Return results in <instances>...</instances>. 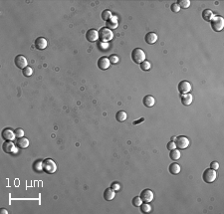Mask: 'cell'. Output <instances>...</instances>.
<instances>
[{"instance_id": "obj_4", "label": "cell", "mask_w": 224, "mask_h": 214, "mask_svg": "<svg viewBox=\"0 0 224 214\" xmlns=\"http://www.w3.org/2000/svg\"><path fill=\"white\" fill-rule=\"evenodd\" d=\"M210 23H211V28H212L213 31H215V32L221 31L224 27V19H223V17H221V16H214V17L211 19Z\"/></svg>"}, {"instance_id": "obj_33", "label": "cell", "mask_w": 224, "mask_h": 214, "mask_svg": "<svg viewBox=\"0 0 224 214\" xmlns=\"http://www.w3.org/2000/svg\"><path fill=\"white\" fill-rule=\"evenodd\" d=\"M170 10L172 12H174V13H177V12L180 11V7H179L178 4H177V2H174V3L171 4V5H170Z\"/></svg>"}, {"instance_id": "obj_7", "label": "cell", "mask_w": 224, "mask_h": 214, "mask_svg": "<svg viewBox=\"0 0 224 214\" xmlns=\"http://www.w3.org/2000/svg\"><path fill=\"white\" fill-rule=\"evenodd\" d=\"M14 63H15V66L17 67V68L23 70V69H25L27 67L28 61H27V59L25 58L23 55H18V56L15 57Z\"/></svg>"}, {"instance_id": "obj_22", "label": "cell", "mask_w": 224, "mask_h": 214, "mask_svg": "<svg viewBox=\"0 0 224 214\" xmlns=\"http://www.w3.org/2000/svg\"><path fill=\"white\" fill-rule=\"evenodd\" d=\"M180 166L177 164V163H171V164L168 166V171L171 173V174H178L180 172Z\"/></svg>"}, {"instance_id": "obj_35", "label": "cell", "mask_w": 224, "mask_h": 214, "mask_svg": "<svg viewBox=\"0 0 224 214\" xmlns=\"http://www.w3.org/2000/svg\"><path fill=\"white\" fill-rule=\"evenodd\" d=\"M210 167L212 169H214V170H217L218 168H219V163L217 162V161H213V162H211L210 163Z\"/></svg>"}, {"instance_id": "obj_13", "label": "cell", "mask_w": 224, "mask_h": 214, "mask_svg": "<svg viewBox=\"0 0 224 214\" xmlns=\"http://www.w3.org/2000/svg\"><path fill=\"white\" fill-rule=\"evenodd\" d=\"M47 40H46L44 37H38L35 40V47L38 50H44L47 47Z\"/></svg>"}, {"instance_id": "obj_15", "label": "cell", "mask_w": 224, "mask_h": 214, "mask_svg": "<svg viewBox=\"0 0 224 214\" xmlns=\"http://www.w3.org/2000/svg\"><path fill=\"white\" fill-rule=\"evenodd\" d=\"M145 40H146V42L147 44L153 45V44L155 43L156 41H158V35H156L154 32H150V33H147V34L146 35Z\"/></svg>"}, {"instance_id": "obj_11", "label": "cell", "mask_w": 224, "mask_h": 214, "mask_svg": "<svg viewBox=\"0 0 224 214\" xmlns=\"http://www.w3.org/2000/svg\"><path fill=\"white\" fill-rule=\"evenodd\" d=\"M1 136H2V138H3V140H5V141H13L14 138L16 137L14 131H12V129H9V128L4 129L3 131H2Z\"/></svg>"}, {"instance_id": "obj_20", "label": "cell", "mask_w": 224, "mask_h": 214, "mask_svg": "<svg viewBox=\"0 0 224 214\" xmlns=\"http://www.w3.org/2000/svg\"><path fill=\"white\" fill-rule=\"evenodd\" d=\"M192 100H193L192 95H190L188 93L181 95V103H182V105H184V106H189V105L192 103Z\"/></svg>"}, {"instance_id": "obj_9", "label": "cell", "mask_w": 224, "mask_h": 214, "mask_svg": "<svg viewBox=\"0 0 224 214\" xmlns=\"http://www.w3.org/2000/svg\"><path fill=\"white\" fill-rule=\"evenodd\" d=\"M178 91L181 95L187 94L191 91V84L187 81H181L178 84Z\"/></svg>"}, {"instance_id": "obj_10", "label": "cell", "mask_w": 224, "mask_h": 214, "mask_svg": "<svg viewBox=\"0 0 224 214\" xmlns=\"http://www.w3.org/2000/svg\"><path fill=\"white\" fill-rule=\"evenodd\" d=\"M86 39L89 42L94 43V42H96L99 39V31L95 30V29H90V30H88L86 33Z\"/></svg>"}, {"instance_id": "obj_37", "label": "cell", "mask_w": 224, "mask_h": 214, "mask_svg": "<svg viewBox=\"0 0 224 214\" xmlns=\"http://www.w3.org/2000/svg\"><path fill=\"white\" fill-rule=\"evenodd\" d=\"M112 189H114V190H115V191H117V190H120V184L119 183H117V182H115V183H113L112 184Z\"/></svg>"}, {"instance_id": "obj_39", "label": "cell", "mask_w": 224, "mask_h": 214, "mask_svg": "<svg viewBox=\"0 0 224 214\" xmlns=\"http://www.w3.org/2000/svg\"><path fill=\"white\" fill-rule=\"evenodd\" d=\"M175 140H176V137H171V141H174Z\"/></svg>"}, {"instance_id": "obj_14", "label": "cell", "mask_w": 224, "mask_h": 214, "mask_svg": "<svg viewBox=\"0 0 224 214\" xmlns=\"http://www.w3.org/2000/svg\"><path fill=\"white\" fill-rule=\"evenodd\" d=\"M14 144L11 141H5V142L2 145V149L6 153H12L14 152Z\"/></svg>"}, {"instance_id": "obj_38", "label": "cell", "mask_w": 224, "mask_h": 214, "mask_svg": "<svg viewBox=\"0 0 224 214\" xmlns=\"http://www.w3.org/2000/svg\"><path fill=\"white\" fill-rule=\"evenodd\" d=\"M0 213H2V214H8V211L6 210L5 208H1V210H0Z\"/></svg>"}, {"instance_id": "obj_17", "label": "cell", "mask_w": 224, "mask_h": 214, "mask_svg": "<svg viewBox=\"0 0 224 214\" xmlns=\"http://www.w3.org/2000/svg\"><path fill=\"white\" fill-rule=\"evenodd\" d=\"M119 26V22H118V18L116 16H113V17L107 21V28L114 30V29H117Z\"/></svg>"}, {"instance_id": "obj_32", "label": "cell", "mask_w": 224, "mask_h": 214, "mask_svg": "<svg viewBox=\"0 0 224 214\" xmlns=\"http://www.w3.org/2000/svg\"><path fill=\"white\" fill-rule=\"evenodd\" d=\"M109 60H110V62H111V64L115 65V64H118V63H119L120 58H119V56H117V55H115V54H113V55L110 56Z\"/></svg>"}, {"instance_id": "obj_21", "label": "cell", "mask_w": 224, "mask_h": 214, "mask_svg": "<svg viewBox=\"0 0 224 214\" xmlns=\"http://www.w3.org/2000/svg\"><path fill=\"white\" fill-rule=\"evenodd\" d=\"M213 17H214L213 12L209 9H205V10H203V12H202V18H203V20L207 21V22H210L211 19Z\"/></svg>"}, {"instance_id": "obj_24", "label": "cell", "mask_w": 224, "mask_h": 214, "mask_svg": "<svg viewBox=\"0 0 224 214\" xmlns=\"http://www.w3.org/2000/svg\"><path fill=\"white\" fill-rule=\"evenodd\" d=\"M180 152L178 149H172V150H170V157L172 159V160H177V159H179L180 158Z\"/></svg>"}, {"instance_id": "obj_30", "label": "cell", "mask_w": 224, "mask_h": 214, "mask_svg": "<svg viewBox=\"0 0 224 214\" xmlns=\"http://www.w3.org/2000/svg\"><path fill=\"white\" fill-rule=\"evenodd\" d=\"M22 73H23V75L25 77H30V76H32V74H33V69L31 68V67L27 66L26 68L22 70Z\"/></svg>"}, {"instance_id": "obj_2", "label": "cell", "mask_w": 224, "mask_h": 214, "mask_svg": "<svg viewBox=\"0 0 224 214\" xmlns=\"http://www.w3.org/2000/svg\"><path fill=\"white\" fill-rule=\"evenodd\" d=\"M216 178H217V172L216 170H214L212 168H207L206 170H204L203 174H202V179L206 183H212L216 180Z\"/></svg>"}, {"instance_id": "obj_6", "label": "cell", "mask_w": 224, "mask_h": 214, "mask_svg": "<svg viewBox=\"0 0 224 214\" xmlns=\"http://www.w3.org/2000/svg\"><path fill=\"white\" fill-rule=\"evenodd\" d=\"M174 144H175V146L177 149H184L188 148L189 145V140L186 137H183V136H180V137H177L176 140L174 141Z\"/></svg>"}, {"instance_id": "obj_28", "label": "cell", "mask_w": 224, "mask_h": 214, "mask_svg": "<svg viewBox=\"0 0 224 214\" xmlns=\"http://www.w3.org/2000/svg\"><path fill=\"white\" fill-rule=\"evenodd\" d=\"M177 4H178L180 8L186 9V8H188L190 6V1L189 0H179V1L177 2Z\"/></svg>"}, {"instance_id": "obj_29", "label": "cell", "mask_w": 224, "mask_h": 214, "mask_svg": "<svg viewBox=\"0 0 224 214\" xmlns=\"http://www.w3.org/2000/svg\"><path fill=\"white\" fill-rule=\"evenodd\" d=\"M142 202H143V201L142 200L141 196L134 197V199H133V205H134V207H139L142 204Z\"/></svg>"}, {"instance_id": "obj_26", "label": "cell", "mask_w": 224, "mask_h": 214, "mask_svg": "<svg viewBox=\"0 0 224 214\" xmlns=\"http://www.w3.org/2000/svg\"><path fill=\"white\" fill-rule=\"evenodd\" d=\"M113 17V13H112V11H110V10H104L102 12V19L104 21H106L107 22L108 20H110Z\"/></svg>"}, {"instance_id": "obj_5", "label": "cell", "mask_w": 224, "mask_h": 214, "mask_svg": "<svg viewBox=\"0 0 224 214\" xmlns=\"http://www.w3.org/2000/svg\"><path fill=\"white\" fill-rule=\"evenodd\" d=\"M43 170L45 172L52 174L57 170V164L51 158H46L43 160Z\"/></svg>"}, {"instance_id": "obj_1", "label": "cell", "mask_w": 224, "mask_h": 214, "mask_svg": "<svg viewBox=\"0 0 224 214\" xmlns=\"http://www.w3.org/2000/svg\"><path fill=\"white\" fill-rule=\"evenodd\" d=\"M132 60L136 64H141L143 61H146V53L141 48H136L134 49L132 52Z\"/></svg>"}, {"instance_id": "obj_36", "label": "cell", "mask_w": 224, "mask_h": 214, "mask_svg": "<svg viewBox=\"0 0 224 214\" xmlns=\"http://www.w3.org/2000/svg\"><path fill=\"white\" fill-rule=\"evenodd\" d=\"M167 149H170V150H172V149H176V146H175V144H174V141H170L167 144Z\"/></svg>"}, {"instance_id": "obj_31", "label": "cell", "mask_w": 224, "mask_h": 214, "mask_svg": "<svg viewBox=\"0 0 224 214\" xmlns=\"http://www.w3.org/2000/svg\"><path fill=\"white\" fill-rule=\"evenodd\" d=\"M150 63L149 61H143L142 63H141V69L142 71H149L150 70Z\"/></svg>"}, {"instance_id": "obj_3", "label": "cell", "mask_w": 224, "mask_h": 214, "mask_svg": "<svg viewBox=\"0 0 224 214\" xmlns=\"http://www.w3.org/2000/svg\"><path fill=\"white\" fill-rule=\"evenodd\" d=\"M114 37V33L111 29L107 27H103L99 30V39L102 42H108L111 41Z\"/></svg>"}, {"instance_id": "obj_34", "label": "cell", "mask_w": 224, "mask_h": 214, "mask_svg": "<svg viewBox=\"0 0 224 214\" xmlns=\"http://www.w3.org/2000/svg\"><path fill=\"white\" fill-rule=\"evenodd\" d=\"M14 133H15L16 137H18V138L23 137V136H24V131H23L22 129H16L15 131H14Z\"/></svg>"}, {"instance_id": "obj_12", "label": "cell", "mask_w": 224, "mask_h": 214, "mask_svg": "<svg viewBox=\"0 0 224 214\" xmlns=\"http://www.w3.org/2000/svg\"><path fill=\"white\" fill-rule=\"evenodd\" d=\"M110 65H111V62L107 57H101L98 60V67L101 70H107Z\"/></svg>"}, {"instance_id": "obj_19", "label": "cell", "mask_w": 224, "mask_h": 214, "mask_svg": "<svg viewBox=\"0 0 224 214\" xmlns=\"http://www.w3.org/2000/svg\"><path fill=\"white\" fill-rule=\"evenodd\" d=\"M115 190L112 189V188H107V189L105 190L104 192V198L107 200V201H111L115 198Z\"/></svg>"}, {"instance_id": "obj_25", "label": "cell", "mask_w": 224, "mask_h": 214, "mask_svg": "<svg viewBox=\"0 0 224 214\" xmlns=\"http://www.w3.org/2000/svg\"><path fill=\"white\" fill-rule=\"evenodd\" d=\"M141 211L142 213H149L151 211V206H150V204L149 203H146V202H142V204L141 205Z\"/></svg>"}, {"instance_id": "obj_27", "label": "cell", "mask_w": 224, "mask_h": 214, "mask_svg": "<svg viewBox=\"0 0 224 214\" xmlns=\"http://www.w3.org/2000/svg\"><path fill=\"white\" fill-rule=\"evenodd\" d=\"M33 169L37 171V172H40V171L43 170V161L37 160L34 164H33Z\"/></svg>"}, {"instance_id": "obj_8", "label": "cell", "mask_w": 224, "mask_h": 214, "mask_svg": "<svg viewBox=\"0 0 224 214\" xmlns=\"http://www.w3.org/2000/svg\"><path fill=\"white\" fill-rule=\"evenodd\" d=\"M141 198H142V200L143 201V202L150 203V202H151V201L154 200V192L151 191L150 189H145V190L142 191Z\"/></svg>"}, {"instance_id": "obj_18", "label": "cell", "mask_w": 224, "mask_h": 214, "mask_svg": "<svg viewBox=\"0 0 224 214\" xmlns=\"http://www.w3.org/2000/svg\"><path fill=\"white\" fill-rule=\"evenodd\" d=\"M142 103H143V105H145L146 108H151L153 106H154L155 99L153 97V96H146V97L143 98Z\"/></svg>"}, {"instance_id": "obj_16", "label": "cell", "mask_w": 224, "mask_h": 214, "mask_svg": "<svg viewBox=\"0 0 224 214\" xmlns=\"http://www.w3.org/2000/svg\"><path fill=\"white\" fill-rule=\"evenodd\" d=\"M16 145H17V148L19 149H27L28 146H29V141H28V138L26 137H20L18 138L17 141H16Z\"/></svg>"}, {"instance_id": "obj_23", "label": "cell", "mask_w": 224, "mask_h": 214, "mask_svg": "<svg viewBox=\"0 0 224 214\" xmlns=\"http://www.w3.org/2000/svg\"><path fill=\"white\" fill-rule=\"evenodd\" d=\"M126 117H128V115H126V113L125 111H119L116 115V119L118 121H120V123L125 121L126 120Z\"/></svg>"}]
</instances>
